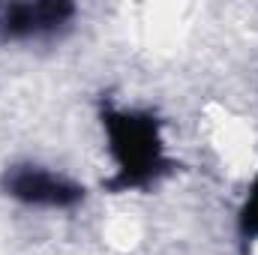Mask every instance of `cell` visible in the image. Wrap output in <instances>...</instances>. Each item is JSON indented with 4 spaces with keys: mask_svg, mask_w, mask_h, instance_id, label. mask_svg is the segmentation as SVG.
Instances as JSON below:
<instances>
[{
    "mask_svg": "<svg viewBox=\"0 0 258 255\" xmlns=\"http://www.w3.org/2000/svg\"><path fill=\"white\" fill-rule=\"evenodd\" d=\"M237 228H240V237H243L246 246L252 240H258V174H255V180L249 183L246 201H243L240 216H237Z\"/></svg>",
    "mask_w": 258,
    "mask_h": 255,
    "instance_id": "cell-4",
    "label": "cell"
},
{
    "mask_svg": "<svg viewBox=\"0 0 258 255\" xmlns=\"http://www.w3.org/2000/svg\"><path fill=\"white\" fill-rule=\"evenodd\" d=\"M75 18V6L66 0L3 3L0 6V42H30L63 33Z\"/></svg>",
    "mask_w": 258,
    "mask_h": 255,
    "instance_id": "cell-3",
    "label": "cell"
},
{
    "mask_svg": "<svg viewBox=\"0 0 258 255\" xmlns=\"http://www.w3.org/2000/svg\"><path fill=\"white\" fill-rule=\"evenodd\" d=\"M0 189L9 198L30 204V207H51V210H66L84 201V186L69 180L57 171H48L33 162H18L9 165L0 177Z\"/></svg>",
    "mask_w": 258,
    "mask_h": 255,
    "instance_id": "cell-2",
    "label": "cell"
},
{
    "mask_svg": "<svg viewBox=\"0 0 258 255\" xmlns=\"http://www.w3.org/2000/svg\"><path fill=\"white\" fill-rule=\"evenodd\" d=\"M102 129L108 138V153L114 159V174L105 180L108 192L144 189L174 168L165 156L162 120L153 111L102 105Z\"/></svg>",
    "mask_w": 258,
    "mask_h": 255,
    "instance_id": "cell-1",
    "label": "cell"
}]
</instances>
